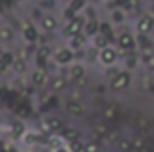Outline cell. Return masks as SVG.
Returning a JSON list of instances; mask_svg holds the SVG:
<instances>
[{"label": "cell", "instance_id": "18", "mask_svg": "<svg viewBox=\"0 0 154 152\" xmlns=\"http://www.w3.org/2000/svg\"><path fill=\"white\" fill-rule=\"evenodd\" d=\"M82 31H84V34H86V36H97V34H99V22H95V20L86 22Z\"/></svg>", "mask_w": 154, "mask_h": 152}, {"label": "cell", "instance_id": "4", "mask_svg": "<svg viewBox=\"0 0 154 152\" xmlns=\"http://www.w3.org/2000/svg\"><path fill=\"white\" fill-rule=\"evenodd\" d=\"M50 57H52V48H50L48 45H41L38 48V52H36V61H38L39 68L45 70V65H47V61H48Z\"/></svg>", "mask_w": 154, "mask_h": 152}, {"label": "cell", "instance_id": "38", "mask_svg": "<svg viewBox=\"0 0 154 152\" xmlns=\"http://www.w3.org/2000/svg\"><path fill=\"white\" fill-rule=\"evenodd\" d=\"M145 63L149 65V68H151V70H154V56L147 54V56H145Z\"/></svg>", "mask_w": 154, "mask_h": 152}, {"label": "cell", "instance_id": "27", "mask_svg": "<svg viewBox=\"0 0 154 152\" xmlns=\"http://www.w3.org/2000/svg\"><path fill=\"white\" fill-rule=\"evenodd\" d=\"M84 5H86V0H70V5H68V7L77 14L81 9H84Z\"/></svg>", "mask_w": 154, "mask_h": 152}, {"label": "cell", "instance_id": "11", "mask_svg": "<svg viewBox=\"0 0 154 152\" xmlns=\"http://www.w3.org/2000/svg\"><path fill=\"white\" fill-rule=\"evenodd\" d=\"M116 41H118V47H120V48H124V50H131V48L134 47V38H133L129 32L120 34Z\"/></svg>", "mask_w": 154, "mask_h": 152}, {"label": "cell", "instance_id": "40", "mask_svg": "<svg viewBox=\"0 0 154 152\" xmlns=\"http://www.w3.org/2000/svg\"><path fill=\"white\" fill-rule=\"evenodd\" d=\"M52 4H54L52 0H43V2H41V7H50Z\"/></svg>", "mask_w": 154, "mask_h": 152}, {"label": "cell", "instance_id": "30", "mask_svg": "<svg viewBox=\"0 0 154 152\" xmlns=\"http://www.w3.org/2000/svg\"><path fill=\"white\" fill-rule=\"evenodd\" d=\"M104 118L109 122V120H115L116 118V106H108L104 109Z\"/></svg>", "mask_w": 154, "mask_h": 152}, {"label": "cell", "instance_id": "26", "mask_svg": "<svg viewBox=\"0 0 154 152\" xmlns=\"http://www.w3.org/2000/svg\"><path fill=\"white\" fill-rule=\"evenodd\" d=\"M0 61L9 68L11 65H13V61H14V56H13V52H2L0 54Z\"/></svg>", "mask_w": 154, "mask_h": 152}, {"label": "cell", "instance_id": "15", "mask_svg": "<svg viewBox=\"0 0 154 152\" xmlns=\"http://www.w3.org/2000/svg\"><path fill=\"white\" fill-rule=\"evenodd\" d=\"M11 68H13V72H14V74H18V75H23V74L27 72V59L14 57V61H13Z\"/></svg>", "mask_w": 154, "mask_h": 152}, {"label": "cell", "instance_id": "6", "mask_svg": "<svg viewBox=\"0 0 154 152\" xmlns=\"http://www.w3.org/2000/svg\"><path fill=\"white\" fill-rule=\"evenodd\" d=\"M47 81H48V75H47V72H45L43 68H36V70L32 72V75H31V82H32L36 88L45 86Z\"/></svg>", "mask_w": 154, "mask_h": 152}, {"label": "cell", "instance_id": "16", "mask_svg": "<svg viewBox=\"0 0 154 152\" xmlns=\"http://www.w3.org/2000/svg\"><path fill=\"white\" fill-rule=\"evenodd\" d=\"M13 38H14L13 27H9V25H0V41H2V43H9V41H13Z\"/></svg>", "mask_w": 154, "mask_h": 152}, {"label": "cell", "instance_id": "2", "mask_svg": "<svg viewBox=\"0 0 154 152\" xmlns=\"http://www.w3.org/2000/svg\"><path fill=\"white\" fill-rule=\"evenodd\" d=\"M88 20L86 18H82V16H75L72 22H68V25H66V29H65V34L66 36H77V34H81L82 32V29H84V23H86Z\"/></svg>", "mask_w": 154, "mask_h": 152}, {"label": "cell", "instance_id": "29", "mask_svg": "<svg viewBox=\"0 0 154 152\" xmlns=\"http://www.w3.org/2000/svg\"><path fill=\"white\" fill-rule=\"evenodd\" d=\"M13 134H14L16 138H22V136L25 134V127H23V123L14 122V123H13Z\"/></svg>", "mask_w": 154, "mask_h": 152}, {"label": "cell", "instance_id": "33", "mask_svg": "<svg viewBox=\"0 0 154 152\" xmlns=\"http://www.w3.org/2000/svg\"><path fill=\"white\" fill-rule=\"evenodd\" d=\"M136 61H138L136 56L131 54V56H127V59H125V66H127V68H134V66H136Z\"/></svg>", "mask_w": 154, "mask_h": 152}, {"label": "cell", "instance_id": "5", "mask_svg": "<svg viewBox=\"0 0 154 152\" xmlns=\"http://www.w3.org/2000/svg\"><path fill=\"white\" fill-rule=\"evenodd\" d=\"M99 59H100V63L106 65V66H108V65H113V63L116 61V50L111 48V47L100 50V52H99Z\"/></svg>", "mask_w": 154, "mask_h": 152}, {"label": "cell", "instance_id": "46", "mask_svg": "<svg viewBox=\"0 0 154 152\" xmlns=\"http://www.w3.org/2000/svg\"><path fill=\"white\" fill-rule=\"evenodd\" d=\"M0 23H2V22H0Z\"/></svg>", "mask_w": 154, "mask_h": 152}, {"label": "cell", "instance_id": "43", "mask_svg": "<svg viewBox=\"0 0 154 152\" xmlns=\"http://www.w3.org/2000/svg\"><path fill=\"white\" fill-rule=\"evenodd\" d=\"M4 152H11V150H9V149H5V150H4Z\"/></svg>", "mask_w": 154, "mask_h": 152}, {"label": "cell", "instance_id": "20", "mask_svg": "<svg viewBox=\"0 0 154 152\" xmlns=\"http://www.w3.org/2000/svg\"><path fill=\"white\" fill-rule=\"evenodd\" d=\"M116 147H118L120 152H133V140H129V138H118Z\"/></svg>", "mask_w": 154, "mask_h": 152}, {"label": "cell", "instance_id": "7", "mask_svg": "<svg viewBox=\"0 0 154 152\" xmlns=\"http://www.w3.org/2000/svg\"><path fill=\"white\" fill-rule=\"evenodd\" d=\"M66 113L70 114V116L79 118V116L84 114V106H82L79 100H68V102H66Z\"/></svg>", "mask_w": 154, "mask_h": 152}, {"label": "cell", "instance_id": "9", "mask_svg": "<svg viewBox=\"0 0 154 152\" xmlns=\"http://www.w3.org/2000/svg\"><path fill=\"white\" fill-rule=\"evenodd\" d=\"M39 23H41L43 31H47V32H54V31L57 29V20H56V16H52V14H45V16L39 20Z\"/></svg>", "mask_w": 154, "mask_h": 152}, {"label": "cell", "instance_id": "3", "mask_svg": "<svg viewBox=\"0 0 154 152\" xmlns=\"http://www.w3.org/2000/svg\"><path fill=\"white\" fill-rule=\"evenodd\" d=\"M129 82H131L129 72H120V74L111 81V90H113V91H122V90H125V88L129 86Z\"/></svg>", "mask_w": 154, "mask_h": 152}, {"label": "cell", "instance_id": "37", "mask_svg": "<svg viewBox=\"0 0 154 152\" xmlns=\"http://www.w3.org/2000/svg\"><path fill=\"white\" fill-rule=\"evenodd\" d=\"M138 127H140L142 131H145V129L149 127V123H147V118H138Z\"/></svg>", "mask_w": 154, "mask_h": 152}, {"label": "cell", "instance_id": "36", "mask_svg": "<svg viewBox=\"0 0 154 152\" xmlns=\"http://www.w3.org/2000/svg\"><path fill=\"white\" fill-rule=\"evenodd\" d=\"M65 18H66V20H68V22H72V20H74V18H75V13H74V11H72V9H70V7H68V9H66V11H65Z\"/></svg>", "mask_w": 154, "mask_h": 152}, {"label": "cell", "instance_id": "35", "mask_svg": "<svg viewBox=\"0 0 154 152\" xmlns=\"http://www.w3.org/2000/svg\"><path fill=\"white\" fill-rule=\"evenodd\" d=\"M106 138H108V143H116L120 136H118L116 132H108V136H106Z\"/></svg>", "mask_w": 154, "mask_h": 152}, {"label": "cell", "instance_id": "39", "mask_svg": "<svg viewBox=\"0 0 154 152\" xmlns=\"http://www.w3.org/2000/svg\"><path fill=\"white\" fill-rule=\"evenodd\" d=\"M118 74H120V72H118V70H115V68H108V72H106V75L109 77L111 81H113V79H115Z\"/></svg>", "mask_w": 154, "mask_h": 152}, {"label": "cell", "instance_id": "8", "mask_svg": "<svg viewBox=\"0 0 154 152\" xmlns=\"http://www.w3.org/2000/svg\"><path fill=\"white\" fill-rule=\"evenodd\" d=\"M84 74H86L84 65H81V63H74V65L70 66L68 79H70V81H82V79H84Z\"/></svg>", "mask_w": 154, "mask_h": 152}, {"label": "cell", "instance_id": "25", "mask_svg": "<svg viewBox=\"0 0 154 152\" xmlns=\"http://www.w3.org/2000/svg\"><path fill=\"white\" fill-rule=\"evenodd\" d=\"M65 86H66L65 77H56V79H52V82H50V88H52L54 91H59V90H63Z\"/></svg>", "mask_w": 154, "mask_h": 152}, {"label": "cell", "instance_id": "12", "mask_svg": "<svg viewBox=\"0 0 154 152\" xmlns=\"http://www.w3.org/2000/svg\"><path fill=\"white\" fill-rule=\"evenodd\" d=\"M47 123H48V127H50L52 134H54V132H63V129H65L63 120H61V118H57V116H48V118H47Z\"/></svg>", "mask_w": 154, "mask_h": 152}, {"label": "cell", "instance_id": "21", "mask_svg": "<svg viewBox=\"0 0 154 152\" xmlns=\"http://www.w3.org/2000/svg\"><path fill=\"white\" fill-rule=\"evenodd\" d=\"M93 47L99 48V50H104V48L109 47V39L106 36H102V34H97V36H93Z\"/></svg>", "mask_w": 154, "mask_h": 152}, {"label": "cell", "instance_id": "42", "mask_svg": "<svg viewBox=\"0 0 154 152\" xmlns=\"http://www.w3.org/2000/svg\"><path fill=\"white\" fill-rule=\"evenodd\" d=\"M151 152H154V141L151 143Z\"/></svg>", "mask_w": 154, "mask_h": 152}, {"label": "cell", "instance_id": "17", "mask_svg": "<svg viewBox=\"0 0 154 152\" xmlns=\"http://www.w3.org/2000/svg\"><path fill=\"white\" fill-rule=\"evenodd\" d=\"M22 141H23V145H27V147L38 145V132H34V131H25V134L22 136Z\"/></svg>", "mask_w": 154, "mask_h": 152}, {"label": "cell", "instance_id": "24", "mask_svg": "<svg viewBox=\"0 0 154 152\" xmlns=\"http://www.w3.org/2000/svg\"><path fill=\"white\" fill-rule=\"evenodd\" d=\"M68 150L70 152H84V143L81 140H74V141H68L66 143Z\"/></svg>", "mask_w": 154, "mask_h": 152}, {"label": "cell", "instance_id": "23", "mask_svg": "<svg viewBox=\"0 0 154 152\" xmlns=\"http://www.w3.org/2000/svg\"><path fill=\"white\" fill-rule=\"evenodd\" d=\"M93 132H95L99 138H106L109 131H108V125H106V123H102V122H95V123H93Z\"/></svg>", "mask_w": 154, "mask_h": 152}, {"label": "cell", "instance_id": "41", "mask_svg": "<svg viewBox=\"0 0 154 152\" xmlns=\"http://www.w3.org/2000/svg\"><path fill=\"white\" fill-rule=\"evenodd\" d=\"M56 152H70V150H68V147H65V145H61V147H59V149H57Z\"/></svg>", "mask_w": 154, "mask_h": 152}, {"label": "cell", "instance_id": "32", "mask_svg": "<svg viewBox=\"0 0 154 152\" xmlns=\"http://www.w3.org/2000/svg\"><path fill=\"white\" fill-rule=\"evenodd\" d=\"M133 150H145V140L143 138H134L133 140Z\"/></svg>", "mask_w": 154, "mask_h": 152}, {"label": "cell", "instance_id": "31", "mask_svg": "<svg viewBox=\"0 0 154 152\" xmlns=\"http://www.w3.org/2000/svg\"><path fill=\"white\" fill-rule=\"evenodd\" d=\"M47 147H48L50 152H56L59 147H61V138H50L48 143H47Z\"/></svg>", "mask_w": 154, "mask_h": 152}, {"label": "cell", "instance_id": "14", "mask_svg": "<svg viewBox=\"0 0 154 152\" xmlns=\"http://www.w3.org/2000/svg\"><path fill=\"white\" fill-rule=\"evenodd\" d=\"M23 39H25L27 43H34V41L39 39V34H38V31H36L34 25H27V27L23 29Z\"/></svg>", "mask_w": 154, "mask_h": 152}, {"label": "cell", "instance_id": "13", "mask_svg": "<svg viewBox=\"0 0 154 152\" xmlns=\"http://www.w3.org/2000/svg\"><path fill=\"white\" fill-rule=\"evenodd\" d=\"M61 138L68 143V141H74V140H81V132L75 127H65L63 132H61Z\"/></svg>", "mask_w": 154, "mask_h": 152}, {"label": "cell", "instance_id": "1", "mask_svg": "<svg viewBox=\"0 0 154 152\" xmlns=\"http://www.w3.org/2000/svg\"><path fill=\"white\" fill-rule=\"evenodd\" d=\"M74 57H75V52L70 47H63V48L56 50V54H54V61L57 65H70L74 61Z\"/></svg>", "mask_w": 154, "mask_h": 152}, {"label": "cell", "instance_id": "34", "mask_svg": "<svg viewBox=\"0 0 154 152\" xmlns=\"http://www.w3.org/2000/svg\"><path fill=\"white\" fill-rule=\"evenodd\" d=\"M113 22H116V23H122V22H124L122 11H113Z\"/></svg>", "mask_w": 154, "mask_h": 152}, {"label": "cell", "instance_id": "22", "mask_svg": "<svg viewBox=\"0 0 154 152\" xmlns=\"http://www.w3.org/2000/svg\"><path fill=\"white\" fill-rule=\"evenodd\" d=\"M99 34L106 36L109 41L115 38V36H113V29H111V25H109V23H106V22H100V23H99Z\"/></svg>", "mask_w": 154, "mask_h": 152}, {"label": "cell", "instance_id": "44", "mask_svg": "<svg viewBox=\"0 0 154 152\" xmlns=\"http://www.w3.org/2000/svg\"><path fill=\"white\" fill-rule=\"evenodd\" d=\"M11 152H18V150H11Z\"/></svg>", "mask_w": 154, "mask_h": 152}, {"label": "cell", "instance_id": "10", "mask_svg": "<svg viewBox=\"0 0 154 152\" xmlns=\"http://www.w3.org/2000/svg\"><path fill=\"white\" fill-rule=\"evenodd\" d=\"M152 25H154V18L152 16H149V14H145V16H142L140 18V22H138V32L140 34H147L151 29H152Z\"/></svg>", "mask_w": 154, "mask_h": 152}, {"label": "cell", "instance_id": "19", "mask_svg": "<svg viewBox=\"0 0 154 152\" xmlns=\"http://www.w3.org/2000/svg\"><path fill=\"white\" fill-rule=\"evenodd\" d=\"M84 41H86V38H84L82 34H77V36H72V38H70V48H72L74 52H77V50H81V48L84 47Z\"/></svg>", "mask_w": 154, "mask_h": 152}, {"label": "cell", "instance_id": "45", "mask_svg": "<svg viewBox=\"0 0 154 152\" xmlns=\"http://www.w3.org/2000/svg\"><path fill=\"white\" fill-rule=\"evenodd\" d=\"M0 54H2V48H0Z\"/></svg>", "mask_w": 154, "mask_h": 152}, {"label": "cell", "instance_id": "28", "mask_svg": "<svg viewBox=\"0 0 154 152\" xmlns=\"http://www.w3.org/2000/svg\"><path fill=\"white\" fill-rule=\"evenodd\" d=\"M84 152H100V145L95 140H90L84 143Z\"/></svg>", "mask_w": 154, "mask_h": 152}]
</instances>
